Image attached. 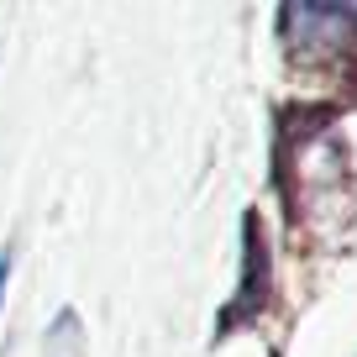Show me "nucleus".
<instances>
[{
	"label": "nucleus",
	"mask_w": 357,
	"mask_h": 357,
	"mask_svg": "<svg viewBox=\"0 0 357 357\" xmlns=\"http://www.w3.org/2000/svg\"><path fill=\"white\" fill-rule=\"evenodd\" d=\"M11 263H16V247H0V305H6V284H11Z\"/></svg>",
	"instance_id": "obj_3"
},
{
	"label": "nucleus",
	"mask_w": 357,
	"mask_h": 357,
	"mask_svg": "<svg viewBox=\"0 0 357 357\" xmlns=\"http://www.w3.org/2000/svg\"><path fill=\"white\" fill-rule=\"evenodd\" d=\"M289 200L315 236L342 231V221L352 215V190H347V153L336 132L315 126L289 142Z\"/></svg>",
	"instance_id": "obj_1"
},
{
	"label": "nucleus",
	"mask_w": 357,
	"mask_h": 357,
	"mask_svg": "<svg viewBox=\"0 0 357 357\" xmlns=\"http://www.w3.org/2000/svg\"><path fill=\"white\" fill-rule=\"evenodd\" d=\"M284 43L300 58H331L357 37V11L352 6H284L279 11Z\"/></svg>",
	"instance_id": "obj_2"
}]
</instances>
